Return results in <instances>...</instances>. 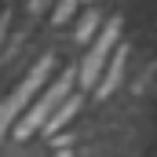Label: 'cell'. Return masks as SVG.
Returning <instances> with one entry per match:
<instances>
[{
	"mask_svg": "<svg viewBox=\"0 0 157 157\" xmlns=\"http://www.w3.org/2000/svg\"><path fill=\"white\" fill-rule=\"evenodd\" d=\"M73 80H77V70H62V77L55 80V84H51V88L37 99V106H33L26 117L15 124V139H29L37 128H44V121L51 117V110H55V106L70 95V84H73Z\"/></svg>",
	"mask_w": 157,
	"mask_h": 157,
	"instance_id": "6da1fadb",
	"label": "cell"
},
{
	"mask_svg": "<svg viewBox=\"0 0 157 157\" xmlns=\"http://www.w3.org/2000/svg\"><path fill=\"white\" fill-rule=\"evenodd\" d=\"M51 62H55V59H51V55H44V59H40L37 66L29 70V77H26L22 84H18V88H15V91H11V95H7V102L0 106V139L7 135L11 121H15L18 113H22V110H26V106H29V99H33V95L40 91V84H44V77L51 73Z\"/></svg>",
	"mask_w": 157,
	"mask_h": 157,
	"instance_id": "7a4b0ae2",
	"label": "cell"
},
{
	"mask_svg": "<svg viewBox=\"0 0 157 157\" xmlns=\"http://www.w3.org/2000/svg\"><path fill=\"white\" fill-rule=\"evenodd\" d=\"M117 33H121V18L106 22V33L95 40V48L88 51V62H84V70H80V84H84V88H91V84L99 80L102 66H106V59H110V48L117 44Z\"/></svg>",
	"mask_w": 157,
	"mask_h": 157,
	"instance_id": "3957f363",
	"label": "cell"
},
{
	"mask_svg": "<svg viewBox=\"0 0 157 157\" xmlns=\"http://www.w3.org/2000/svg\"><path fill=\"white\" fill-rule=\"evenodd\" d=\"M77 106H80V95H73V99H62V110H59V113H51V117L44 121V132L51 135V132H59V124L73 121V113H77Z\"/></svg>",
	"mask_w": 157,
	"mask_h": 157,
	"instance_id": "277c9868",
	"label": "cell"
},
{
	"mask_svg": "<svg viewBox=\"0 0 157 157\" xmlns=\"http://www.w3.org/2000/svg\"><path fill=\"white\" fill-rule=\"evenodd\" d=\"M124 55H128V48H121L117 51V59L110 62V73H106V80L99 84V99H106L113 88H117V80H121V70H124Z\"/></svg>",
	"mask_w": 157,
	"mask_h": 157,
	"instance_id": "5b68a950",
	"label": "cell"
},
{
	"mask_svg": "<svg viewBox=\"0 0 157 157\" xmlns=\"http://www.w3.org/2000/svg\"><path fill=\"white\" fill-rule=\"evenodd\" d=\"M91 29H95V15L88 11V18H84V26H80V29H77V37L84 40V37H88V33H91Z\"/></svg>",
	"mask_w": 157,
	"mask_h": 157,
	"instance_id": "8992f818",
	"label": "cell"
},
{
	"mask_svg": "<svg viewBox=\"0 0 157 157\" xmlns=\"http://www.w3.org/2000/svg\"><path fill=\"white\" fill-rule=\"evenodd\" d=\"M73 4H77V0H66V4H62V7H59V11H55V18H59V22H62V18H66V15H70V11H73Z\"/></svg>",
	"mask_w": 157,
	"mask_h": 157,
	"instance_id": "52a82bcc",
	"label": "cell"
},
{
	"mask_svg": "<svg viewBox=\"0 0 157 157\" xmlns=\"http://www.w3.org/2000/svg\"><path fill=\"white\" fill-rule=\"evenodd\" d=\"M59 157H73V154H70V150H62V154H59Z\"/></svg>",
	"mask_w": 157,
	"mask_h": 157,
	"instance_id": "ba28073f",
	"label": "cell"
}]
</instances>
